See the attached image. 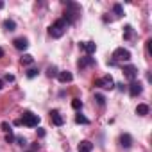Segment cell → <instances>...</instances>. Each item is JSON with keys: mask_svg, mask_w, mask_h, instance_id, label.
<instances>
[{"mask_svg": "<svg viewBox=\"0 0 152 152\" xmlns=\"http://www.w3.org/2000/svg\"><path fill=\"white\" fill-rule=\"evenodd\" d=\"M64 6H66V11H64L63 20L68 25L70 23H75V22H77V18H79V15H81V6L75 4V2H64Z\"/></svg>", "mask_w": 152, "mask_h": 152, "instance_id": "cell-1", "label": "cell"}, {"mask_svg": "<svg viewBox=\"0 0 152 152\" xmlns=\"http://www.w3.org/2000/svg\"><path fill=\"white\" fill-rule=\"evenodd\" d=\"M66 29H68V23H66L63 18H59V20H56V22L48 27V34H50L52 38H61V36L66 32Z\"/></svg>", "mask_w": 152, "mask_h": 152, "instance_id": "cell-2", "label": "cell"}, {"mask_svg": "<svg viewBox=\"0 0 152 152\" xmlns=\"http://www.w3.org/2000/svg\"><path fill=\"white\" fill-rule=\"evenodd\" d=\"M111 57H113V59H111L109 63H111V64H116L118 61H129V59H131V52H129L127 48H116Z\"/></svg>", "mask_w": 152, "mask_h": 152, "instance_id": "cell-3", "label": "cell"}, {"mask_svg": "<svg viewBox=\"0 0 152 152\" xmlns=\"http://www.w3.org/2000/svg\"><path fill=\"white\" fill-rule=\"evenodd\" d=\"M20 122H22L23 125H27V127H36V125L39 124V116L34 115V113H31V111H25L23 116L20 118Z\"/></svg>", "mask_w": 152, "mask_h": 152, "instance_id": "cell-4", "label": "cell"}, {"mask_svg": "<svg viewBox=\"0 0 152 152\" xmlns=\"http://www.w3.org/2000/svg\"><path fill=\"white\" fill-rule=\"evenodd\" d=\"M95 86L102 88V90H113L115 88V81H113L111 75H104V77H100V79L95 81Z\"/></svg>", "mask_w": 152, "mask_h": 152, "instance_id": "cell-5", "label": "cell"}, {"mask_svg": "<svg viewBox=\"0 0 152 152\" xmlns=\"http://www.w3.org/2000/svg\"><path fill=\"white\" fill-rule=\"evenodd\" d=\"M124 75H125L127 79H131V83H132L138 77V68L132 66V64H127V66H124Z\"/></svg>", "mask_w": 152, "mask_h": 152, "instance_id": "cell-6", "label": "cell"}, {"mask_svg": "<svg viewBox=\"0 0 152 152\" xmlns=\"http://www.w3.org/2000/svg\"><path fill=\"white\" fill-rule=\"evenodd\" d=\"M141 91H143V86H141L140 81H132V83L129 84V93H131V97H138V95H141Z\"/></svg>", "mask_w": 152, "mask_h": 152, "instance_id": "cell-7", "label": "cell"}, {"mask_svg": "<svg viewBox=\"0 0 152 152\" xmlns=\"http://www.w3.org/2000/svg\"><path fill=\"white\" fill-rule=\"evenodd\" d=\"M79 47H81L83 50H86L88 56L95 54V50H97V43H93V41H83V43H79Z\"/></svg>", "mask_w": 152, "mask_h": 152, "instance_id": "cell-8", "label": "cell"}, {"mask_svg": "<svg viewBox=\"0 0 152 152\" xmlns=\"http://www.w3.org/2000/svg\"><path fill=\"white\" fill-rule=\"evenodd\" d=\"M50 120H52V124H54V125H57V127H61V125L64 124V118L59 115V111H57V109H52V111H50Z\"/></svg>", "mask_w": 152, "mask_h": 152, "instance_id": "cell-9", "label": "cell"}, {"mask_svg": "<svg viewBox=\"0 0 152 152\" xmlns=\"http://www.w3.org/2000/svg\"><path fill=\"white\" fill-rule=\"evenodd\" d=\"M13 45H15L16 50H25V48L29 47V41H27V38H16V39L13 41Z\"/></svg>", "mask_w": 152, "mask_h": 152, "instance_id": "cell-10", "label": "cell"}, {"mask_svg": "<svg viewBox=\"0 0 152 152\" xmlns=\"http://www.w3.org/2000/svg\"><path fill=\"white\" fill-rule=\"evenodd\" d=\"M91 64H95V59H93V57H90V56L81 57V59L77 61V66H79V68H86V66H91Z\"/></svg>", "mask_w": 152, "mask_h": 152, "instance_id": "cell-11", "label": "cell"}, {"mask_svg": "<svg viewBox=\"0 0 152 152\" xmlns=\"http://www.w3.org/2000/svg\"><path fill=\"white\" fill-rule=\"evenodd\" d=\"M77 150H79V152H91V150H93V143L88 141V140H83V141L79 143Z\"/></svg>", "mask_w": 152, "mask_h": 152, "instance_id": "cell-12", "label": "cell"}, {"mask_svg": "<svg viewBox=\"0 0 152 152\" xmlns=\"http://www.w3.org/2000/svg\"><path fill=\"white\" fill-rule=\"evenodd\" d=\"M120 145H122L124 148H129V147L132 145V138H131V134H122V136H120Z\"/></svg>", "mask_w": 152, "mask_h": 152, "instance_id": "cell-13", "label": "cell"}, {"mask_svg": "<svg viewBox=\"0 0 152 152\" xmlns=\"http://www.w3.org/2000/svg\"><path fill=\"white\" fill-rule=\"evenodd\" d=\"M57 79H59L61 83H70V81L73 79V75H72L70 72H59V73H57Z\"/></svg>", "mask_w": 152, "mask_h": 152, "instance_id": "cell-14", "label": "cell"}, {"mask_svg": "<svg viewBox=\"0 0 152 152\" xmlns=\"http://www.w3.org/2000/svg\"><path fill=\"white\" fill-rule=\"evenodd\" d=\"M136 115H138V116H145V115H148V106H147V104H138V107H136Z\"/></svg>", "mask_w": 152, "mask_h": 152, "instance_id": "cell-15", "label": "cell"}, {"mask_svg": "<svg viewBox=\"0 0 152 152\" xmlns=\"http://www.w3.org/2000/svg\"><path fill=\"white\" fill-rule=\"evenodd\" d=\"M4 29L11 32V31H15V29H16V23H15L13 20H4Z\"/></svg>", "mask_w": 152, "mask_h": 152, "instance_id": "cell-16", "label": "cell"}, {"mask_svg": "<svg viewBox=\"0 0 152 152\" xmlns=\"http://www.w3.org/2000/svg\"><path fill=\"white\" fill-rule=\"evenodd\" d=\"M20 61H22V64H32V63H34V57H32L31 54H23Z\"/></svg>", "mask_w": 152, "mask_h": 152, "instance_id": "cell-17", "label": "cell"}, {"mask_svg": "<svg viewBox=\"0 0 152 152\" xmlns=\"http://www.w3.org/2000/svg\"><path fill=\"white\" fill-rule=\"evenodd\" d=\"M124 38H125V39H131V38H132V27H131V25H125V27H124Z\"/></svg>", "mask_w": 152, "mask_h": 152, "instance_id": "cell-18", "label": "cell"}, {"mask_svg": "<svg viewBox=\"0 0 152 152\" xmlns=\"http://www.w3.org/2000/svg\"><path fill=\"white\" fill-rule=\"evenodd\" d=\"M75 122H77V124H84V125H88V124H90V120H88L86 116H83L81 113H79V115H75Z\"/></svg>", "mask_w": 152, "mask_h": 152, "instance_id": "cell-19", "label": "cell"}, {"mask_svg": "<svg viewBox=\"0 0 152 152\" xmlns=\"http://www.w3.org/2000/svg\"><path fill=\"white\" fill-rule=\"evenodd\" d=\"M113 11H115L116 16H124V7H122L120 4H115V6H113Z\"/></svg>", "mask_w": 152, "mask_h": 152, "instance_id": "cell-20", "label": "cell"}, {"mask_svg": "<svg viewBox=\"0 0 152 152\" xmlns=\"http://www.w3.org/2000/svg\"><path fill=\"white\" fill-rule=\"evenodd\" d=\"M72 107H73V109H81V107H83V100H81V99H73V100H72Z\"/></svg>", "mask_w": 152, "mask_h": 152, "instance_id": "cell-21", "label": "cell"}, {"mask_svg": "<svg viewBox=\"0 0 152 152\" xmlns=\"http://www.w3.org/2000/svg\"><path fill=\"white\" fill-rule=\"evenodd\" d=\"M95 100H97L99 106H104V104H106V97L100 95V93H95Z\"/></svg>", "mask_w": 152, "mask_h": 152, "instance_id": "cell-22", "label": "cell"}, {"mask_svg": "<svg viewBox=\"0 0 152 152\" xmlns=\"http://www.w3.org/2000/svg\"><path fill=\"white\" fill-rule=\"evenodd\" d=\"M57 73H59V72H57L56 66H50V68L47 70V75H48V77H57Z\"/></svg>", "mask_w": 152, "mask_h": 152, "instance_id": "cell-23", "label": "cell"}, {"mask_svg": "<svg viewBox=\"0 0 152 152\" xmlns=\"http://www.w3.org/2000/svg\"><path fill=\"white\" fill-rule=\"evenodd\" d=\"M15 141H16L20 147H25V145H27V140H25V138H22V136H15Z\"/></svg>", "mask_w": 152, "mask_h": 152, "instance_id": "cell-24", "label": "cell"}, {"mask_svg": "<svg viewBox=\"0 0 152 152\" xmlns=\"http://www.w3.org/2000/svg\"><path fill=\"white\" fill-rule=\"evenodd\" d=\"M38 73H39V72H38L36 68H31V70H27V77H29V79H34Z\"/></svg>", "mask_w": 152, "mask_h": 152, "instance_id": "cell-25", "label": "cell"}, {"mask_svg": "<svg viewBox=\"0 0 152 152\" xmlns=\"http://www.w3.org/2000/svg\"><path fill=\"white\" fill-rule=\"evenodd\" d=\"M2 131H6V132H7V134H9V132H11V131H13V129H11V125H9V124H7V122H4V124H2Z\"/></svg>", "mask_w": 152, "mask_h": 152, "instance_id": "cell-26", "label": "cell"}, {"mask_svg": "<svg viewBox=\"0 0 152 152\" xmlns=\"http://www.w3.org/2000/svg\"><path fill=\"white\" fill-rule=\"evenodd\" d=\"M6 141H7V143H13V141H15V134H13V132H9V134L6 136Z\"/></svg>", "mask_w": 152, "mask_h": 152, "instance_id": "cell-27", "label": "cell"}, {"mask_svg": "<svg viewBox=\"0 0 152 152\" xmlns=\"http://www.w3.org/2000/svg\"><path fill=\"white\" fill-rule=\"evenodd\" d=\"M4 79H6L7 83H13V81H15V75H9V73H7V75H6V77H4Z\"/></svg>", "mask_w": 152, "mask_h": 152, "instance_id": "cell-28", "label": "cell"}, {"mask_svg": "<svg viewBox=\"0 0 152 152\" xmlns=\"http://www.w3.org/2000/svg\"><path fill=\"white\" fill-rule=\"evenodd\" d=\"M115 86H118V90H120V91H124V90H125V86H124V83H120V84H115Z\"/></svg>", "mask_w": 152, "mask_h": 152, "instance_id": "cell-29", "label": "cell"}, {"mask_svg": "<svg viewBox=\"0 0 152 152\" xmlns=\"http://www.w3.org/2000/svg\"><path fill=\"white\" fill-rule=\"evenodd\" d=\"M2 57H4V50H2V48H0V59H2Z\"/></svg>", "mask_w": 152, "mask_h": 152, "instance_id": "cell-30", "label": "cell"}, {"mask_svg": "<svg viewBox=\"0 0 152 152\" xmlns=\"http://www.w3.org/2000/svg\"><path fill=\"white\" fill-rule=\"evenodd\" d=\"M4 88V81H0V90H2Z\"/></svg>", "mask_w": 152, "mask_h": 152, "instance_id": "cell-31", "label": "cell"}, {"mask_svg": "<svg viewBox=\"0 0 152 152\" xmlns=\"http://www.w3.org/2000/svg\"><path fill=\"white\" fill-rule=\"evenodd\" d=\"M31 152H32V150H31Z\"/></svg>", "mask_w": 152, "mask_h": 152, "instance_id": "cell-32", "label": "cell"}]
</instances>
